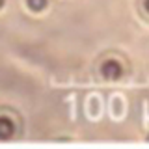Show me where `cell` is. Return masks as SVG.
Instances as JSON below:
<instances>
[{
	"mask_svg": "<svg viewBox=\"0 0 149 149\" xmlns=\"http://www.w3.org/2000/svg\"><path fill=\"white\" fill-rule=\"evenodd\" d=\"M99 73L106 80H119V78L123 77V65L119 62H116V60H106V62L101 63Z\"/></svg>",
	"mask_w": 149,
	"mask_h": 149,
	"instance_id": "cell-1",
	"label": "cell"
},
{
	"mask_svg": "<svg viewBox=\"0 0 149 149\" xmlns=\"http://www.w3.org/2000/svg\"><path fill=\"white\" fill-rule=\"evenodd\" d=\"M15 134V123L8 116H0V140H9Z\"/></svg>",
	"mask_w": 149,
	"mask_h": 149,
	"instance_id": "cell-2",
	"label": "cell"
},
{
	"mask_svg": "<svg viewBox=\"0 0 149 149\" xmlns=\"http://www.w3.org/2000/svg\"><path fill=\"white\" fill-rule=\"evenodd\" d=\"M26 4L32 11H43L47 4H49V0H26Z\"/></svg>",
	"mask_w": 149,
	"mask_h": 149,
	"instance_id": "cell-3",
	"label": "cell"
},
{
	"mask_svg": "<svg viewBox=\"0 0 149 149\" xmlns=\"http://www.w3.org/2000/svg\"><path fill=\"white\" fill-rule=\"evenodd\" d=\"M136 6H138V11L146 21H149V0H136Z\"/></svg>",
	"mask_w": 149,
	"mask_h": 149,
	"instance_id": "cell-4",
	"label": "cell"
},
{
	"mask_svg": "<svg viewBox=\"0 0 149 149\" xmlns=\"http://www.w3.org/2000/svg\"><path fill=\"white\" fill-rule=\"evenodd\" d=\"M4 2H6V0H0V9H2V6H4Z\"/></svg>",
	"mask_w": 149,
	"mask_h": 149,
	"instance_id": "cell-5",
	"label": "cell"
},
{
	"mask_svg": "<svg viewBox=\"0 0 149 149\" xmlns=\"http://www.w3.org/2000/svg\"><path fill=\"white\" fill-rule=\"evenodd\" d=\"M147 140H149V136H147Z\"/></svg>",
	"mask_w": 149,
	"mask_h": 149,
	"instance_id": "cell-6",
	"label": "cell"
}]
</instances>
